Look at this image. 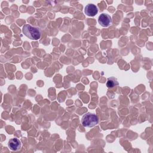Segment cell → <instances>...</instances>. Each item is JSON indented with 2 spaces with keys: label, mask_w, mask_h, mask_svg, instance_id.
<instances>
[{
  "label": "cell",
  "mask_w": 153,
  "mask_h": 153,
  "mask_svg": "<svg viewBox=\"0 0 153 153\" xmlns=\"http://www.w3.org/2000/svg\"><path fill=\"white\" fill-rule=\"evenodd\" d=\"M22 32L26 37L33 40L39 39L41 35V31L39 27L29 24H26L23 26Z\"/></svg>",
  "instance_id": "obj_1"
},
{
  "label": "cell",
  "mask_w": 153,
  "mask_h": 153,
  "mask_svg": "<svg viewBox=\"0 0 153 153\" xmlns=\"http://www.w3.org/2000/svg\"><path fill=\"white\" fill-rule=\"evenodd\" d=\"M8 147L12 151H18L21 147V142L17 138H12L8 141Z\"/></svg>",
  "instance_id": "obj_5"
},
{
  "label": "cell",
  "mask_w": 153,
  "mask_h": 153,
  "mask_svg": "<svg viewBox=\"0 0 153 153\" xmlns=\"http://www.w3.org/2000/svg\"><path fill=\"white\" fill-rule=\"evenodd\" d=\"M84 11L86 15H87L88 16L93 17L97 14V13H98V9L95 5L93 4H88L85 7Z\"/></svg>",
  "instance_id": "obj_4"
},
{
  "label": "cell",
  "mask_w": 153,
  "mask_h": 153,
  "mask_svg": "<svg viewBox=\"0 0 153 153\" xmlns=\"http://www.w3.org/2000/svg\"><path fill=\"white\" fill-rule=\"evenodd\" d=\"M118 85V82L116 78L114 77H111L108 79L107 82H106V86L108 88H112L116 85Z\"/></svg>",
  "instance_id": "obj_6"
},
{
  "label": "cell",
  "mask_w": 153,
  "mask_h": 153,
  "mask_svg": "<svg viewBox=\"0 0 153 153\" xmlns=\"http://www.w3.org/2000/svg\"><path fill=\"white\" fill-rule=\"evenodd\" d=\"M81 122L84 127H93L98 123V117L94 114L87 112L82 116Z\"/></svg>",
  "instance_id": "obj_2"
},
{
  "label": "cell",
  "mask_w": 153,
  "mask_h": 153,
  "mask_svg": "<svg viewBox=\"0 0 153 153\" xmlns=\"http://www.w3.org/2000/svg\"><path fill=\"white\" fill-rule=\"evenodd\" d=\"M112 20L110 16L106 13L101 14L98 18L99 23L103 27H108L111 23Z\"/></svg>",
  "instance_id": "obj_3"
}]
</instances>
